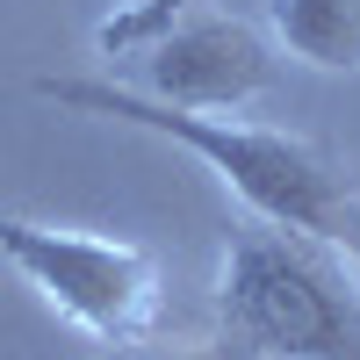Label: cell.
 Here are the masks:
<instances>
[{
    "mask_svg": "<svg viewBox=\"0 0 360 360\" xmlns=\"http://www.w3.org/2000/svg\"><path fill=\"white\" fill-rule=\"evenodd\" d=\"M37 94L51 108L72 115H101V123H130L152 130L166 144H180L188 159H202L209 173L224 180V195L245 209L252 224L295 231L310 245L339 252L360 274V173H346L317 137L259 123V115H195V108H166L152 94H137L123 79H37Z\"/></svg>",
    "mask_w": 360,
    "mask_h": 360,
    "instance_id": "obj_1",
    "label": "cell"
},
{
    "mask_svg": "<svg viewBox=\"0 0 360 360\" xmlns=\"http://www.w3.org/2000/svg\"><path fill=\"white\" fill-rule=\"evenodd\" d=\"M217 332L245 360H360V281L339 252L245 217L217 266Z\"/></svg>",
    "mask_w": 360,
    "mask_h": 360,
    "instance_id": "obj_2",
    "label": "cell"
},
{
    "mask_svg": "<svg viewBox=\"0 0 360 360\" xmlns=\"http://www.w3.org/2000/svg\"><path fill=\"white\" fill-rule=\"evenodd\" d=\"M94 58H108L123 86L195 115H245L281 79V58L252 22L202 0H115L94 22Z\"/></svg>",
    "mask_w": 360,
    "mask_h": 360,
    "instance_id": "obj_3",
    "label": "cell"
},
{
    "mask_svg": "<svg viewBox=\"0 0 360 360\" xmlns=\"http://www.w3.org/2000/svg\"><path fill=\"white\" fill-rule=\"evenodd\" d=\"M0 259L22 274L37 303L86 332L94 346H137L159 332L166 281L159 259L137 238L79 231V224H37V217H0Z\"/></svg>",
    "mask_w": 360,
    "mask_h": 360,
    "instance_id": "obj_4",
    "label": "cell"
},
{
    "mask_svg": "<svg viewBox=\"0 0 360 360\" xmlns=\"http://www.w3.org/2000/svg\"><path fill=\"white\" fill-rule=\"evenodd\" d=\"M266 22L310 72H360V0H266Z\"/></svg>",
    "mask_w": 360,
    "mask_h": 360,
    "instance_id": "obj_5",
    "label": "cell"
}]
</instances>
